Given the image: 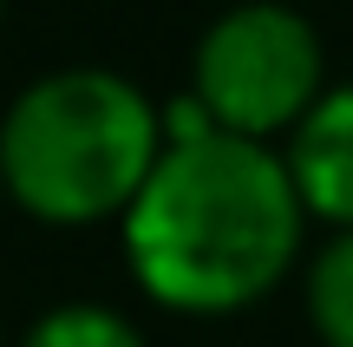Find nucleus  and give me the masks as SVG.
<instances>
[{"label": "nucleus", "instance_id": "nucleus-6", "mask_svg": "<svg viewBox=\"0 0 353 347\" xmlns=\"http://www.w3.org/2000/svg\"><path fill=\"white\" fill-rule=\"evenodd\" d=\"M20 347H144V335H138L118 308H99V301H65V308L39 315V321L26 328Z\"/></svg>", "mask_w": 353, "mask_h": 347}, {"label": "nucleus", "instance_id": "nucleus-7", "mask_svg": "<svg viewBox=\"0 0 353 347\" xmlns=\"http://www.w3.org/2000/svg\"><path fill=\"white\" fill-rule=\"evenodd\" d=\"M0 204H7V184H0Z\"/></svg>", "mask_w": 353, "mask_h": 347}, {"label": "nucleus", "instance_id": "nucleus-3", "mask_svg": "<svg viewBox=\"0 0 353 347\" xmlns=\"http://www.w3.org/2000/svg\"><path fill=\"white\" fill-rule=\"evenodd\" d=\"M190 99L223 131L255 144L294 138L301 118L327 99V52L307 13L281 0H242L216 13L190 59Z\"/></svg>", "mask_w": 353, "mask_h": 347}, {"label": "nucleus", "instance_id": "nucleus-1", "mask_svg": "<svg viewBox=\"0 0 353 347\" xmlns=\"http://www.w3.org/2000/svg\"><path fill=\"white\" fill-rule=\"evenodd\" d=\"M307 204L294 190L288 151L216 131L196 144H170L131 204L125 269L170 315H242L268 301L301 262Z\"/></svg>", "mask_w": 353, "mask_h": 347}, {"label": "nucleus", "instance_id": "nucleus-8", "mask_svg": "<svg viewBox=\"0 0 353 347\" xmlns=\"http://www.w3.org/2000/svg\"><path fill=\"white\" fill-rule=\"evenodd\" d=\"M0 7H7V0H0Z\"/></svg>", "mask_w": 353, "mask_h": 347}, {"label": "nucleus", "instance_id": "nucleus-2", "mask_svg": "<svg viewBox=\"0 0 353 347\" xmlns=\"http://www.w3.org/2000/svg\"><path fill=\"white\" fill-rule=\"evenodd\" d=\"M164 105L112 66H59L0 118V184L33 223H125L164 164Z\"/></svg>", "mask_w": 353, "mask_h": 347}, {"label": "nucleus", "instance_id": "nucleus-4", "mask_svg": "<svg viewBox=\"0 0 353 347\" xmlns=\"http://www.w3.org/2000/svg\"><path fill=\"white\" fill-rule=\"evenodd\" d=\"M288 170L307 217L334 236L353 230V79L327 86V99L301 118V131L288 138Z\"/></svg>", "mask_w": 353, "mask_h": 347}, {"label": "nucleus", "instance_id": "nucleus-5", "mask_svg": "<svg viewBox=\"0 0 353 347\" xmlns=\"http://www.w3.org/2000/svg\"><path fill=\"white\" fill-rule=\"evenodd\" d=\"M307 321L321 347H353V230L327 236L307 262Z\"/></svg>", "mask_w": 353, "mask_h": 347}]
</instances>
